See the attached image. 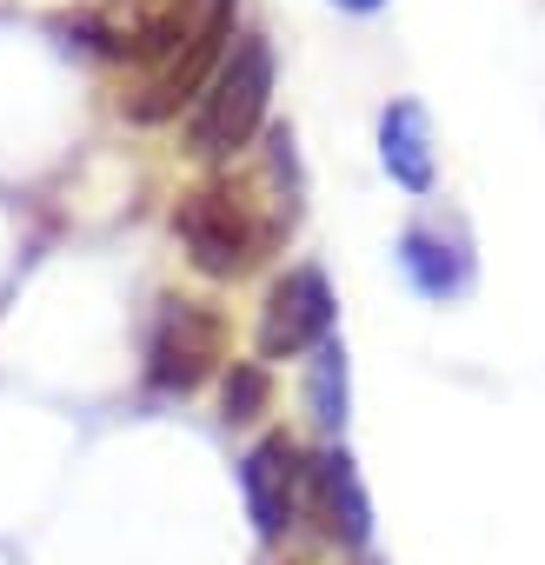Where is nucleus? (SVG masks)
Masks as SVG:
<instances>
[{
  "instance_id": "nucleus-11",
  "label": "nucleus",
  "mask_w": 545,
  "mask_h": 565,
  "mask_svg": "<svg viewBox=\"0 0 545 565\" xmlns=\"http://www.w3.org/2000/svg\"><path fill=\"white\" fill-rule=\"evenodd\" d=\"M266 399H272V380H266V366L239 360V366L226 373V393H220L226 419H233V426H246V419H259V413H266Z\"/></svg>"
},
{
  "instance_id": "nucleus-2",
  "label": "nucleus",
  "mask_w": 545,
  "mask_h": 565,
  "mask_svg": "<svg viewBox=\"0 0 545 565\" xmlns=\"http://www.w3.org/2000/svg\"><path fill=\"white\" fill-rule=\"evenodd\" d=\"M173 233L186 239V253H193L200 273L233 279V273H246V266L272 246V233H280V226L259 220L253 200L233 193V186H200V193H186V200L173 206Z\"/></svg>"
},
{
  "instance_id": "nucleus-1",
  "label": "nucleus",
  "mask_w": 545,
  "mask_h": 565,
  "mask_svg": "<svg viewBox=\"0 0 545 565\" xmlns=\"http://www.w3.org/2000/svg\"><path fill=\"white\" fill-rule=\"evenodd\" d=\"M266 94H272V54H266L259 34H239L233 54L213 67V81H206V94H200V114H193V127H186L193 153H206V160L239 153V147L259 134V120H266Z\"/></svg>"
},
{
  "instance_id": "nucleus-4",
  "label": "nucleus",
  "mask_w": 545,
  "mask_h": 565,
  "mask_svg": "<svg viewBox=\"0 0 545 565\" xmlns=\"http://www.w3.org/2000/svg\"><path fill=\"white\" fill-rule=\"evenodd\" d=\"M220 360V320L193 300H167L147 333V380L160 393H193Z\"/></svg>"
},
{
  "instance_id": "nucleus-10",
  "label": "nucleus",
  "mask_w": 545,
  "mask_h": 565,
  "mask_svg": "<svg viewBox=\"0 0 545 565\" xmlns=\"http://www.w3.org/2000/svg\"><path fill=\"white\" fill-rule=\"evenodd\" d=\"M307 406H313V419H320L327 433H333V426H346V353H340L333 340H320V347H313Z\"/></svg>"
},
{
  "instance_id": "nucleus-12",
  "label": "nucleus",
  "mask_w": 545,
  "mask_h": 565,
  "mask_svg": "<svg viewBox=\"0 0 545 565\" xmlns=\"http://www.w3.org/2000/svg\"><path fill=\"white\" fill-rule=\"evenodd\" d=\"M340 8H353V14H380L386 0H340Z\"/></svg>"
},
{
  "instance_id": "nucleus-5",
  "label": "nucleus",
  "mask_w": 545,
  "mask_h": 565,
  "mask_svg": "<svg viewBox=\"0 0 545 565\" xmlns=\"http://www.w3.org/2000/svg\"><path fill=\"white\" fill-rule=\"evenodd\" d=\"M239 492H246L253 525H259L266 539H280V532L300 519V505L313 499V466H300V446H293L287 433H272V439H259V446L239 459Z\"/></svg>"
},
{
  "instance_id": "nucleus-8",
  "label": "nucleus",
  "mask_w": 545,
  "mask_h": 565,
  "mask_svg": "<svg viewBox=\"0 0 545 565\" xmlns=\"http://www.w3.org/2000/svg\"><path fill=\"white\" fill-rule=\"evenodd\" d=\"M313 505H320V519H327V532L340 539V545H366L373 539V505H366V486H360V472H353V459L346 452H327L320 466H313Z\"/></svg>"
},
{
  "instance_id": "nucleus-6",
  "label": "nucleus",
  "mask_w": 545,
  "mask_h": 565,
  "mask_svg": "<svg viewBox=\"0 0 545 565\" xmlns=\"http://www.w3.org/2000/svg\"><path fill=\"white\" fill-rule=\"evenodd\" d=\"M220 41H226V0H206V8H200V21L186 28V41H180V54L167 61V74L127 107L133 120H167L200 81H213V67H220Z\"/></svg>"
},
{
  "instance_id": "nucleus-9",
  "label": "nucleus",
  "mask_w": 545,
  "mask_h": 565,
  "mask_svg": "<svg viewBox=\"0 0 545 565\" xmlns=\"http://www.w3.org/2000/svg\"><path fill=\"white\" fill-rule=\"evenodd\" d=\"M380 160L406 193H432V127L419 100H393L380 120Z\"/></svg>"
},
{
  "instance_id": "nucleus-7",
  "label": "nucleus",
  "mask_w": 545,
  "mask_h": 565,
  "mask_svg": "<svg viewBox=\"0 0 545 565\" xmlns=\"http://www.w3.org/2000/svg\"><path fill=\"white\" fill-rule=\"evenodd\" d=\"M399 266H406V279H413L426 300H452V294L472 287V259H466V246L446 239L439 226H406V233H399Z\"/></svg>"
},
{
  "instance_id": "nucleus-3",
  "label": "nucleus",
  "mask_w": 545,
  "mask_h": 565,
  "mask_svg": "<svg viewBox=\"0 0 545 565\" xmlns=\"http://www.w3.org/2000/svg\"><path fill=\"white\" fill-rule=\"evenodd\" d=\"M333 340V294L320 266H293L287 279H272L266 313H259V353L266 360H293Z\"/></svg>"
}]
</instances>
